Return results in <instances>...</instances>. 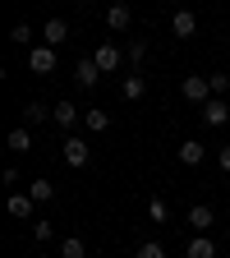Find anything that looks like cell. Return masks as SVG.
Returning a JSON list of instances; mask_svg holds the SVG:
<instances>
[{
  "label": "cell",
  "instance_id": "obj_1",
  "mask_svg": "<svg viewBox=\"0 0 230 258\" xmlns=\"http://www.w3.org/2000/svg\"><path fill=\"white\" fill-rule=\"evenodd\" d=\"M184 97L189 102H212V79L207 74H189L184 79Z\"/></svg>",
  "mask_w": 230,
  "mask_h": 258
},
{
  "label": "cell",
  "instance_id": "obj_2",
  "mask_svg": "<svg viewBox=\"0 0 230 258\" xmlns=\"http://www.w3.org/2000/svg\"><path fill=\"white\" fill-rule=\"evenodd\" d=\"M28 64H32V74H51L55 70V46H32L28 51Z\"/></svg>",
  "mask_w": 230,
  "mask_h": 258
},
{
  "label": "cell",
  "instance_id": "obj_3",
  "mask_svg": "<svg viewBox=\"0 0 230 258\" xmlns=\"http://www.w3.org/2000/svg\"><path fill=\"white\" fill-rule=\"evenodd\" d=\"M92 60H97V70H102V74H111V70H120V46L102 42V46L92 51Z\"/></svg>",
  "mask_w": 230,
  "mask_h": 258
},
{
  "label": "cell",
  "instance_id": "obj_4",
  "mask_svg": "<svg viewBox=\"0 0 230 258\" xmlns=\"http://www.w3.org/2000/svg\"><path fill=\"white\" fill-rule=\"evenodd\" d=\"M230 120V106L221 102V97H212V102H203V124H225Z\"/></svg>",
  "mask_w": 230,
  "mask_h": 258
},
{
  "label": "cell",
  "instance_id": "obj_5",
  "mask_svg": "<svg viewBox=\"0 0 230 258\" xmlns=\"http://www.w3.org/2000/svg\"><path fill=\"white\" fill-rule=\"evenodd\" d=\"M189 226H193L198 235H207V231H212V208H207V203H193V208H189Z\"/></svg>",
  "mask_w": 230,
  "mask_h": 258
},
{
  "label": "cell",
  "instance_id": "obj_6",
  "mask_svg": "<svg viewBox=\"0 0 230 258\" xmlns=\"http://www.w3.org/2000/svg\"><path fill=\"white\" fill-rule=\"evenodd\" d=\"M64 161H69V166H88V143L83 139H64Z\"/></svg>",
  "mask_w": 230,
  "mask_h": 258
},
{
  "label": "cell",
  "instance_id": "obj_7",
  "mask_svg": "<svg viewBox=\"0 0 230 258\" xmlns=\"http://www.w3.org/2000/svg\"><path fill=\"white\" fill-rule=\"evenodd\" d=\"M42 37H46V46H64V37H69V28H64V19H46Z\"/></svg>",
  "mask_w": 230,
  "mask_h": 258
},
{
  "label": "cell",
  "instance_id": "obj_8",
  "mask_svg": "<svg viewBox=\"0 0 230 258\" xmlns=\"http://www.w3.org/2000/svg\"><path fill=\"white\" fill-rule=\"evenodd\" d=\"M203 157H207V148H203L198 139H189V143H180V161H184V166H198Z\"/></svg>",
  "mask_w": 230,
  "mask_h": 258
},
{
  "label": "cell",
  "instance_id": "obj_9",
  "mask_svg": "<svg viewBox=\"0 0 230 258\" xmlns=\"http://www.w3.org/2000/svg\"><path fill=\"white\" fill-rule=\"evenodd\" d=\"M51 120H55L60 129H69V124L79 120V106H74V102H60V106H51Z\"/></svg>",
  "mask_w": 230,
  "mask_h": 258
},
{
  "label": "cell",
  "instance_id": "obj_10",
  "mask_svg": "<svg viewBox=\"0 0 230 258\" xmlns=\"http://www.w3.org/2000/svg\"><path fill=\"white\" fill-rule=\"evenodd\" d=\"M97 74H102V70H97V60H92V55H88V60H79V70H74L79 88H92V83H97Z\"/></svg>",
  "mask_w": 230,
  "mask_h": 258
},
{
  "label": "cell",
  "instance_id": "obj_11",
  "mask_svg": "<svg viewBox=\"0 0 230 258\" xmlns=\"http://www.w3.org/2000/svg\"><path fill=\"white\" fill-rule=\"evenodd\" d=\"M184 253H189V258H216V244H212V240H207V235H193V240H189V249H184Z\"/></svg>",
  "mask_w": 230,
  "mask_h": 258
},
{
  "label": "cell",
  "instance_id": "obj_12",
  "mask_svg": "<svg viewBox=\"0 0 230 258\" xmlns=\"http://www.w3.org/2000/svg\"><path fill=\"white\" fill-rule=\"evenodd\" d=\"M129 19H134V14H129V5H111V10H106L111 32H124V28H129Z\"/></svg>",
  "mask_w": 230,
  "mask_h": 258
},
{
  "label": "cell",
  "instance_id": "obj_13",
  "mask_svg": "<svg viewBox=\"0 0 230 258\" xmlns=\"http://www.w3.org/2000/svg\"><path fill=\"white\" fill-rule=\"evenodd\" d=\"M193 32H198V19L189 10H175V37H193Z\"/></svg>",
  "mask_w": 230,
  "mask_h": 258
},
{
  "label": "cell",
  "instance_id": "obj_14",
  "mask_svg": "<svg viewBox=\"0 0 230 258\" xmlns=\"http://www.w3.org/2000/svg\"><path fill=\"white\" fill-rule=\"evenodd\" d=\"M28 194H32V203H51V199H55V184H51V180H32Z\"/></svg>",
  "mask_w": 230,
  "mask_h": 258
},
{
  "label": "cell",
  "instance_id": "obj_15",
  "mask_svg": "<svg viewBox=\"0 0 230 258\" xmlns=\"http://www.w3.org/2000/svg\"><path fill=\"white\" fill-rule=\"evenodd\" d=\"M10 217H32V194H10Z\"/></svg>",
  "mask_w": 230,
  "mask_h": 258
},
{
  "label": "cell",
  "instance_id": "obj_16",
  "mask_svg": "<svg viewBox=\"0 0 230 258\" xmlns=\"http://www.w3.org/2000/svg\"><path fill=\"white\" fill-rule=\"evenodd\" d=\"M83 124L92 129V134H102V129L111 124V115H106V111H83Z\"/></svg>",
  "mask_w": 230,
  "mask_h": 258
},
{
  "label": "cell",
  "instance_id": "obj_17",
  "mask_svg": "<svg viewBox=\"0 0 230 258\" xmlns=\"http://www.w3.org/2000/svg\"><path fill=\"white\" fill-rule=\"evenodd\" d=\"M10 42H19V46L32 51V28H28V23H14V28H10Z\"/></svg>",
  "mask_w": 230,
  "mask_h": 258
},
{
  "label": "cell",
  "instance_id": "obj_18",
  "mask_svg": "<svg viewBox=\"0 0 230 258\" xmlns=\"http://www.w3.org/2000/svg\"><path fill=\"white\" fill-rule=\"evenodd\" d=\"M143 92H147V79L143 74H129L124 79V97H143Z\"/></svg>",
  "mask_w": 230,
  "mask_h": 258
},
{
  "label": "cell",
  "instance_id": "obj_19",
  "mask_svg": "<svg viewBox=\"0 0 230 258\" xmlns=\"http://www.w3.org/2000/svg\"><path fill=\"white\" fill-rule=\"evenodd\" d=\"M32 139H28V129H10V152H28Z\"/></svg>",
  "mask_w": 230,
  "mask_h": 258
},
{
  "label": "cell",
  "instance_id": "obj_20",
  "mask_svg": "<svg viewBox=\"0 0 230 258\" xmlns=\"http://www.w3.org/2000/svg\"><path fill=\"white\" fill-rule=\"evenodd\" d=\"M46 115H51V111H46L42 102H28V106H23V120H28V124H37V120H46Z\"/></svg>",
  "mask_w": 230,
  "mask_h": 258
},
{
  "label": "cell",
  "instance_id": "obj_21",
  "mask_svg": "<svg viewBox=\"0 0 230 258\" xmlns=\"http://www.w3.org/2000/svg\"><path fill=\"white\" fill-rule=\"evenodd\" d=\"M60 258H83V240L69 235V240H64V249H60Z\"/></svg>",
  "mask_w": 230,
  "mask_h": 258
},
{
  "label": "cell",
  "instance_id": "obj_22",
  "mask_svg": "<svg viewBox=\"0 0 230 258\" xmlns=\"http://www.w3.org/2000/svg\"><path fill=\"white\" fill-rule=\"evenodd\" d=\"M147 217H152V221H166V217H171V208L161 203V199H152V203H147Z\"/></svg>",
  "mask_w": 230,
  "mask_h": 258
},
{
  "label": "cell",
  "instance_id": "obj_23",
  "mask_svg": "<svg viewBox=\"0 0 230 258\" xmlns=\"http://www.w3.org/2000/svg\"><path fill=\"white\" fill-rule=\"evenodd\" d=\"M138 258H166V249H161V244H152V240H147V244H138Z\"/></svg>",
  "mask_w": 230,
  "mask_h": 258
},
{
  "label": "cell",
  "instance_id": "obj_24",
  "mask_svg": "<svg viewBox=\"0 0 230 258\" xmlns=\"http://www.w3.org/2000/svg\"><path fill=\"white\" fill-rule=\"evenodd\" d=\"M32 235H37V240H51V235H55V226H51V221H37V226H32Z\"/></svg>",
  "mask_w": 230,
  "mask_h": 258
},
{
  "label": "cell",
  "instance_id": "obj_25",
  "mask_svg": "<svg viewBox=\"0 0 230 258\" xmlns=\"http://www.w3.org/2000/svg\"><path fill=\"white\" fill-rule=\"evenodd\" d=\"M207 79H212V92H225L230 88V74H207Z\"/></svg>",
  "mask_w": 230,
  "mask_h": 258
},
{
  "label": "cell",
  "instance_id": "obj_26",
  "mask_svg": "<svg viewBox=\"0 0 230 258\" xmlns=\"http://www.w3.org/2000/svg\"><path fill=\"white\" fill-rule=\"evenodd\" d=\"M221 171H230V148H221Z\"/></svg>",
  "mask_w": 230,
  "mask_h": 258
}]
</instances>
